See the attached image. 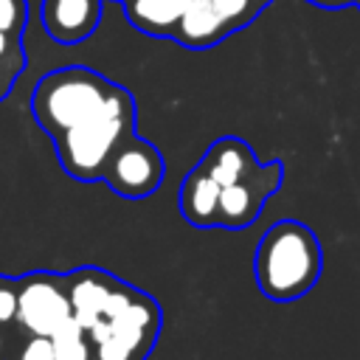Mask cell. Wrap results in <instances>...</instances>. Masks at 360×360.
<instances>
[{"label": "cell", "instance_id": "cell-1", "mask_svg": "<svg viewBox=\"0 0 360 360\" xmlns=\"http://www.w3.org/2000/svg\"><path fill=\"white\" fill-rule=\"evenodd\" d=\"M323 273V248L318 233L301 219L273 222L253 253L256 287L264 298L287 304L304 298Z\"/></svg>", "mask_w": 360, "mask_h": 360}, {"label": "cell", "instance_id": "cell-2", "mask_svg": "<svg viewBox=\"0 0 360 360\" xmlns=\"http://www.w3.org/2000/svg\"><path fill=\"white\" fill-rule=\"evenodd\" d=\"M135 121H138L135 96L124 84H115L107 104L93 118L53 138V149H56V158L65 174L82 183L101 180L104 166L118 149V143L129 132H135Z\"/></svg>", "mask_w": 360, "mask_h": 360}, {"label": "cell", "instance_id": "cell-3", "mask_svg": "<svg viewBox=\"0 0 360 360\" xmlns=\"http://www.w3.org/2000/svg\"><path fill=\"white\" fill-rule=\"evenodd\" d=\"M115 90V82L84 65H68L45 73L31 96V112L37 124L51 135L93 118Z\"/></svg>", "mask_w": 360, "mask_h": 360}, {"label": "cell", "instance_id": "cell-4", "mask_svg": "<svg viewBox=\"0 0 360 360\" xmlns=\"http://www.w3.org/2000/svg\"><path fill=\"white\" fill-rule=\"evenodd\" d=\"M160 326L163 309L158 298L132 287L127 298L87 332L93 360H146L160 338Z\"/></svg>", "mask_w": 360, "mask_h": 360}, {"label": "cell", "instance_id": "cell-5", "mask_svg": "<svg viewBox=\"0 0 360 360\" xmlns=\"http://www.w3.org/2000/svg\"><path fill=\"white\" fill-rule=\"evenodd\" d=\"M70 318L65 273L31 270L17 278V332L51 338Z\"/></svg>", "mask_w": 360, "mask_h": 360}, {"label": "cell", "instance_id": "cell-6", "mask_svg": "<svg viewBox=\"0 0 360 360\" xmlns=\"http://www.w3.org/2000/svg\"><path fill=\"white\" fill-rule=\"evenodd\" d=\"M163 177H166V160L160 149L146 138H141L138 132H129L118 143L101 174V180L118 197L127 200H143L155 194L163 186Z\"/></svg>", "mask_w": 360, "mask_h": 360}, {"label": "cell", "instance_id": "cell-7", "mask_svg": "<svg viewBox=\"0 0 360 360\" xmlns=\"http://www.w3.org/2000/svg\"><path fill=\"white\" fill-rule=\"evenodd\" d=\"M284 183V163L278 158L259 163L248 177L231 183L219 194V225L228 231L248 228L259 219L264 202L281 188Z\"/></svg>", "mask_w": 360, "mask_h": 360}, {"label": "cell", "instance_id": "cell-8", "mask_svg": "<svg viewBox=\"0 0 360 360\" xmlns=\"http://www.w3.org/2000/svg\"><path fill=\"white\" fill-rule=\"evenodd\" d=\"M65 281H68L70 315L84 332H90L98 321H104L132 290V284L101 267H76L65 273Z\"/></svg>", "mask_w": 360, "mask_h": 360}, {"label": "cell", "instance_id": "cell-9", "mask_svg": "<svg viewBox=\"0 0 360 360\" xmlns=\"http://www.w3.org/2000/svg\"><path fill=\"white\" fill-rule=\"evenodd\" d=\"M104 0H42V25L59 45H76L96 34Z\"/></svg>", "mask_w": 360, "mask_h": 360}, {"label": "cell", "instance_id": "cell-10", "mask_svg": "<svg viewBox=\"0 0 360 360\" xmlns=\"http://www.w3.org/2000/svg\"><path fill=\"white\" fill-rule=\"evenodd\" d=\"M219 194H222V186L197 160L194 169H188V174L183 177V186L177 194L183 219L194 228H217L219 225Z\"/></svg>", "mask_w": 360, "mask_h": 360}, {"label": "cell", "instance_id": "cell-11", "mask_svg": "<svg viewBox=\"0 0 360 360\" xmlns=\"http://www.w3.org/2000/svg\"><path fill=\"white\" fill-rule=\"evenodd\" d=\"M231 34H233V28L225 22V17L214 8L211 0H191L183 20L177 22L172 39L191 51H202V48L219 45Z\"/></svg>", "mask_w": 360, "mask_h": 360}, {"label": "cell", "instance_id": "cell-12", "mask_svg": "<svg viewBox=\"0 0 360 360\" xmlns=\"http://www.w3.org/2000/svg\"><path fill=\"white\" fill-rule=\"evenodd\" d=\"M200 163L211 172V177H214L222 188L231 186V183H236V180H242V177H248V174L259 166V160H256L250 143L242 141V138H236V135H222V138H217V141L205 149V155L200 158Z\"/></svg>", "mask_w": 360, "mask_h": 360}, {"label": "cell", "instance_id": "cell-13", "mask_svg": "<svg viewBox=\"0 0 360 360\" xmlns=\"http://www.w3.org/2000/svg\"><path fill=\"white\" fill-rule=\"evenodd\" d=\"M191 0H124L127 20L146 37H172Z\"/></svg>", "mask_w": 360, "mask_h": 360}, {"label": "cell", "instance_id": "cell-14", "mask_svg": "<svg viewBox=\"0 0 360 360\" xmlns=\"http://www.w3.org/2000/svg\"><path fill=\"white\" fill-rule=\"evenodd\" d=\"M51 346H53L56 360H93V343L87 338V332L73 318L65 321L51 335Z\"/></svg>", "mask_w": 360, "mask_h": 360}, {"label": "cell", "instance_id": "cell-15", "mask_svg": "<svg viewBox=\"0 0 360 360\" xmlns=\"http://www.w3.org/2000/svg\"><path fill=\"white\" fill-rule=\"evenodd\" d=\"M214 3V8L225 17V22L233 28V31H239L242 25H248V22H253L262 11H264V3H259V0H211Z\"/></svg>", "mask_w": 360, "mask_h": 360}, {"label": "cell", "instance_id": "cell-16", "mask_svg": "<svg viewBox=\"0 0 360 360\" xmlns=\"http://www.w3.org/2000/svg\"><path fill=\"white\" fill-rule=\"evenodd\" d=\"M17 329V326H14ZM8 360H56L53 357V346L51 338H39V335H14V346Z\"/></svg>", "mask_w": 360, "mask_h": 360}, {"label": "cell", "instance_id": "cell-17", "mask_svg": "<svg viewBox=\"0 0 360 360\" xmlns=\"http://www.w3.org/2000/svg\"><path fill=\"white\" fill-rule=\"evenodd\" d=\"M0 68L20 76L25 68V48H22V34L0 31Z\"/></svg>", "mask_w": 360, "mask_h": 360}, {"label": "cell", "instance_id": "cell-18", "mask_svg": "<svg viewBox=\"0 0 360 360\" xmlns=\"http://www.w3.org/2000/svg\"><path fill=\"white\" fill-rule=\"evenodd\" d=\"M17 323V278L0 276V329Z\"/></svg>", "mask_w": 360, "mask_h": 360}, {"label": "cell", "instance_id": "cell-19", "mask_svg": "<svg viewBox=\"0 0 360 360\" xmlns=\"http://www.w3.org/2000/svg\"><path fill=\"white\" fill-rule=\"evenodd\" d=\"M28 20V0H0V31L22 34Z\"/></svg>", "mask_w": 360, "mask_h": 360}, {"label": "cell", "instance_id": "cell-20", "mask_svg": "<svg viewBox=\"0 0 360 360\" xmlns=\"http://www.w3.org/2000/svg\"><path fill=\"white\" fill-rule=\"evenodd\" d=\"M14 335H17L14 326L11 329H0V360H8L11 346H14Z\"/></svg>", "mask_w": 360, "mask_h": 360}, {"label": "cell", "instance_id": "cell-21", "mask_svg": "<svg viewBox=\"0 0 360 360\" xmlns=\"http://www.w3.org/2000/svg\"><path fill=\"white\" fill-rule=\"evenodd\" d=\"M14 82H17V76L0 68V101H3V98H6L8 93H11V87H14Z\"/></svg>", "mask_w": 360, "mask_h": 360}, {"label": "cell", "instance_id": "cell-22", "mask_svg": "<svg viewBox=\"0 0 360 360\" xmlns=\"http://www.w3.org/2000/svg\"><path fill=\"white\" fill-rule=\"evenodd\" d=\"M309 3H315L321 8H343V6H354L357 0H309Z\"/></svg>", "mask_w": 360, "mask_h": 360}, {"label": "cell", "instance_id": "cell-23", "mask_svg": "<svg viewBox=\"0 0 360 360\" xmlns=\"http://www.w3.org/2000/svg\"><path fill=\"white\" fill-rule=\"evenodd\" d=\"M259 3H264V6H267V3H273V0H259Z\"/></svg>", "mask_w": 360, "mask_h": 360}, {"label": "cell", "instance_id": "cell-24", "mask_svg": "<svg viewBox=\"0 0 360 360\" xmlns=\"http://www.w3.org/2000/svg\"><path fill=\"white\" fill-rule=\"evenodd\" d=\"M354 6H360V0H357V3H354Z\"/></svg>", "mask_w": 360, "mask_h": 360}, {"label": "cell", "instance_id": "cell-25", "mask_svg": "<svg viewBox=\"0 0 360 360\" xmlns=\"http://www.w3.org/2000/svg\"><path fill=\"white\" fill-rule=\"evenodd\" d=\"M121 3H124V0H121Z\"/></svg>", "mask_w": 360, "mask_h": 360}]
</instances>
